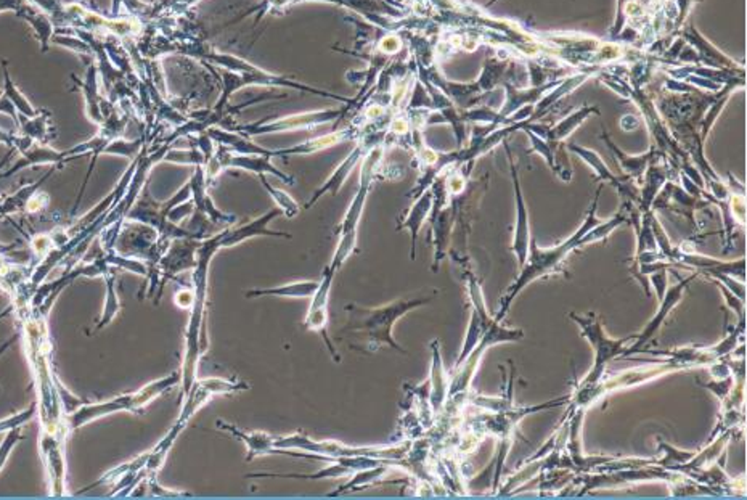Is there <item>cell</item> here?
Listing matches in <instances>:
<instances>
[{"label":"cell","instance_id":"cell-1","mask_svg":"<svg viewBox=\"0 0 747 500\" xmlns=\"http://www.w3.org/2000/svg\"><path fill=\"white\" fill-rule=\"evenodd\" d=\"M222 250V232L214 233L199 243L197 266L193 268V306L190 314L189 327L185 333V357L182 367L183 396L189 393L197 379L199 357L206 349L205 340V317H206L207 280L209 268L217 251ZM207 345V343H206Z\"/></svg>","mask_w":747,"mask_h":500},{"label":"cell","instance_id":"cell-2","mask_svg":"<svg viewBox=\"0 0 747 500\" xmlns=\"http://www.w3.org/2000/svg\"><path fill=\"white\" fill-rule=\"evenodd\" d=\"M600 193H602V187L596 190V195H595V199H593L592 207H590L587 216H585L584 223H582V225L567 240L559 243L556 246H553L550 250L539 248L537 242L533 238L531 240L529 254H527V259H525V266L521 268V274L517 276L513 285L508 288L507 294L502 300L500 309H498L497 316H495L497 322H502V320L507 317L511 302L515 301L516 296L521 293L527 285L533 284V280H537V278L553 276V274H558V272L563 270V262L566 261L567 256L572 251L580 248V238L592 227H595V225L600 223V219L596 217Z\"/></svg>","mask_w":747,"mask_h":500},{"label":"cell","instance_id":"cell-3","mask_svg":"<svg viewBox=\"0 0 747 500\" xmlns=\"http://www.w3.org/2000/svg\"><path fill=\"white\" fill-rule=\"evenodd\" d=\"M431 300L432 296H421V298L401 300V301L391 302L379 308H370V309L357 304L346 306L349 319L343 332L361 335L363 338V346L370 351H378L381 346H391L394 351L405 354L407 351L397 345L393 337L394 324L401 317H404L407 312L416 309L423 304H428Z\"/></svg>","mask_w":747,"mask_h":500},{"label":"cell","instance_id":"cell-4","mask_svg":"<svg viewBox=\"0 0 747 500\" xmlns=\"http://www.w3.org/2000/svg\"><path fill=\"white\" fill-rule=\"evenodd\" d=\"M569 317L580 327L585 340L595 349V363H593L592 371H588V375L580 381V385H577V387H590V385H595L603 379L608 363H612L619 355L626 354L628 343H632L635 340V335L619 338V340L618 338L608 337V333L604 332L603 324L596 317V314L577 316L574 312H571Z\"/></svg>","mask_w":747,"mask_h":500},{"label":"cell","instance_id":"cell-5","mask_svg":"<svg viewBox=\"0 0 747 500\" xmlns=\"http://www.w3.org/2000/svg\"><path fill=\"white\" fill-rule=\"evenodd\" d=\"M379 155H381V150L378 148V150L371 152L367 156V161H365L363 168H362L359 191L354 197L353 203H351V207L347 209V213H346V216L341 221V224L336 227V232H338V237H339V243H338L335 256L331 259V262L328 264L330 268L335 269L336 272L343 268L344 262L353 254L354 251H357V240H359L357 227H359V221H361L362 213H363L365 201H367V197H369L370 185L373 182V168L378 163Z\"/></svg>","mask_w":747,"mask_h":500},{"label":"cell","instance_id":"cell-6","mask_svg":"<svg viewBox=\"0 0 747 500\" xmlns=\"http://www.w3.org/2000/svg\"><path fill=\"white\" fill-rule=\"evenodd\" d=\"M675 371H680L679 365L662 361V363H658V365H646V367L622 371V373L614 375L606 381L600 379L598 383L590 385V387H577L576 395L571 396V409H587L593 402H596L598 399L606 397L618 389L630 388V387H635V385L658 379V377H662L665 373Z\"/></svg>","mask_w":747,"mask_h":500},{"label":"cell","instance_id":"cell-7","mask_svg":"<svg viewBox=\"0 0 747 500\" xmlns=\"http://www.w3.org/2000/svg\"><path fill=\"white\" fill-rule=\"evenodd\" d=\"M249 389L245 381H232V379H222V377H207V379H197L193 381L189 393L185 395V402L182 407L181 417L177 418V425L185 428L189 425L190 418L197 414L201 407L207 404L213 396H222V395H237L241 391Z\"/></svg>","mask_w":747,"mask_h":500},{"label":"cell","instance_id":"cell-8","mask_svg":"<svg viewBox=\"0 0 747 500\" xmlns=\"http://www.w3.org/2000/svg\"><path fill=\"white\" fill-rule=\"evenodd\" d=\"M336 270L327 266L323 270V276L318 285V290L315 294L310 298L309 312L304 319V328L309 332H317L322 335L327 343L328 351L331 354L335 363H341V357L336 351L335 345L331 341V338L328 335V302H330V292H331V284L335 280Z\"/></svg>","mask_w":747,"mask_h":500},{"label":"cell","instance_id":"cell-9","mask_svg":"<svg viewBox=\"0 0 747 500\" xmlns=\"http://www.w3.org/2000/svg\"><path fill=\"white\" fill-rule=\"evenodd\" d=\"M699 276V274H695V276L687 277V278H681L679 284L673 285V286H670L667 288V292L664 294V298H662L661 304H659V309L656 312V316H654L653 319L648 322V325L643 328V332L642 333H638L635 335V340H634V345L627 346V351L626 354H632V353H638L642 348H643L651 338L659 332V328L662 327V324L665 322L667 319V316H669L670 312L675 309V306L679 304L681 300H683V294L688 290V286L693 284V280H695L696 277Z\"/></svg>","mask_w":747,"mask_h":500},{"label":"cell","instance_id":"cell-10","mask_svg":"<svg viewBox=\"0 0 747 500\" xmlns=\"http://www.w3.org/2000/svg\"><path fill=\"white\" fill-rule=\"evenodd\" d=\"M511 174H513V182H515V197H516V227L515 238H513V246L511 251L515 253L516 259H517V266L519 269L525 266V259L529 254V246H531V224H529V211L525 207V197H523V190H521V184H519V177H517V171L515 166L511 164Z\"/></svg>","mask_w":747,"mask_h":500},{"label":"cell","instance_id":"cell-11","mask_svg":"<svg viewBox=\"0 0 747 500\" xmlns=\"http://www.w3.org/2000/svg\"><path fill=\"white\" fill-rule=\"evenodd\" d=\"M206 182L205 169L201 166H197V171L189 182L190 190H191V201L195 205V209L199 215L207 217L211 223H215V224H233V223H237V216L223 213L219 207H215L213 199L207 193Z\"/></svg>","mask_w":747,"mask_h":500},{"label":"cell","instance_id":"cell-12","mask_svg":"<svg viewBox=\"0 0 747 500\" xmlns=\"http://www.w3.org/2000/svg\"><path fill=\"white\" fill-rule=\"evenodd\" d=\"M284 216L282 211L276 207L266 213L264 216L258 217L254 221H251L248 224L241 225L238 229H227L222 232V248H232L240 243L251 240L254 237H284V238H292L290 233L276 232V230H270L267 224L276 219V217Z\"/></svg>","mask_w":747,"mask_h":500},{"label":"cell","instance_id":"cell-13","mask_svg":"<svg viewBox=\"0 0 747 500\" xmlns=\"http://www.w3.org/2000/svg\"><path fill=\"white\" fill-rule=\"evenodd\" d=\"M219 163L222 166V169L227 168H237V169H243V171H249V173L272 174L278 177L280 181L286 182V184H294V177L288 176V174L276 169L274 164L270 163V156L266 155H237L232 153H215Z\"/></svg>","mask_w":747,"mask_h":500},{"label":"cell","instance_id":"cell-14","mask_svg":"<svg viewBox=\"0 0 747 500\" xmlns=\"http://www.w3.org/2000/svg\"><path fill=\"white\" fill-rule=\"evenodd\" d=\"M116 412H129V395L114 397V399L98 402V404H84L76 412L69 415V428H79L86 423L100 418V417L116 414Z\"/></svg>","mask_w":747,"mask_h":500},{"label":"cell","instance_id":"cell-15","mask_svg":"<svg viewBox=\"0 0 747 500\" xmlns=\"http://www.w3.org/2000/svg\"><path fill=\"white\" fill-rule=\"evenodd\" d=\"M215 426H217V428H221L223 432L230 433L233 438L243 441V442L246 444V449H248L246 462H251V460H254V458L262 457V456L274 454V450H276V448H274V441H276V438H274V436H270V434H267V433L241 432L240 428H237L235 425L222 422V420L215 422Z\"/></svg>","mask_w":747,"mask_h":500},{"label":"cell","instance_id":"cell-16","mask_svg":"<svg viewBox=\"0 0 747 500\" xmlns=\"http://www.w3.org/2000/svg\"><path fill=\"white\" fill-rule=\"evenodd\" d=\"M432 205H434V193L432 190H424L418 199L415 201L407 216L402 219V223L397 225V230H404L409 229V232L412 235V253L410 258L415 259V248H416V240H418V233H420L421 227L424 224L426 217L430 216L432 211Z\"/></svg>","mask_w":747,"mask_h":500},{"label":"cell","instance_id":"cell-17","mask_svg":"<svg viewBox=\"0 0 747 500\" xmlns=\"http://www.w3.org/2000/svg\"><path fill=\"white\" fill-rule=\"evenodd\" d=\"M182 381V371H174L171 375L164 377V379H156L145 385L144 388L138 389L137 393L129 395V412L132 414H138L145 409L148 404H152L155 399L164 395L166 391L174 388L175 385H179Z\"/></svg>","mask_w":747,"mask_h":500},{"label":"cell","instance_id":"cell-18","mask_svg":"<svg viewBox=\"0 0 747 500\" xmlns=\"http://www.w3.org/2000/svg\"><path fill=\"white\" fill-rule=\"evenodd\" d=\"M320 282L302 280L292 284L278 285L272 288H254L245 293L248 300L262 298V296H276V298H296V300H310L318 290Z\"/></svg>","mask_w":747,"mask_h":500},{"label":"cell","instance_id":"cell-19","mask_svg":"<svg viewBox=\"0 0 747 500\" xmlns=\"http://www.w3.org/2000/svg\"><path fill=\"white\" fill-rule=\"evenodd\" d=\"M341 112L314 113V114H304V116H292L288 120L272 122V124H259V126H248L246 130L249 134H264V132H276V130L302 129L310 128L320 122H327L333 120Z\"/></svg>","mask_w":747,"mask_h":500},{"label":"cell","instance_id":"cell-20","mask_svg":"<svg viewBox=\"0 0 747 500\" xmlns=\"http://www.w3.org/2000/svg\"><path fill=\"white\" fill-rule=\"evenodd\" d=\"M362 155H363V147L359 145V147L354 150L351 155L347 156V160H344L343 163L339 164V168L336 169L333 176L325 182V185H323V187H320V189L314 193V197H312V199L304 205V207H306V209H310V207H314V205L317 203L318 199H322V197H323L325 193H328V191H330L331 195H336V193L339 191V189L343 187L344 181L347 179V176L351 174V171H353L354 168H355L357 163H359V160H361Z\"/></svg>","mask_w":747,"mask_h":500},{"label":"cell","instance_id":"cell-21","mask_svg":"<svg viewBox=\"0 0 747 500\" xmlns=\"http://www.w3.org/2000/svg\"><path fill=\"white\" fill-rule=\"evenodd\" d=\"M43 456L47 458V466L52 480V491L63 494L65 489V458L61 452L58 441L52 434H45L43 438Z\"/></svg>","mask_w":747,"mask_h":500},{"label":"cell","instance_id":"cell-22","mask_svg":"<svg viewBox=\"0 0 747 500\" xmlns=\"http://www.w3.org/2000/svg\"><path fill=\"white\" fill-rule=\"evenodd\" d=\"M431 381H432V389H431V406L434 412H439L444 402L446 397L448 396V385H447L446 371H444V365L440 361V353H439V341L432 343V369H431Z\"/></svg>","mask_w":747,"mask_h":500},{"label":"cell","instance_id":"cell-23","mask_svg":"<svg viewBox=\"0 0 747 500\" xmlns=\"http://www.w3.org/2000/svg\"><path fill=\"white\" fill-rule=\"evenodd\" d=\"M632 203H624L622 207L619 209L618 215L608 219L606 223H598V224L592 227L588 232L585 233L584 237L580 238V248L582 246H588L592 243L602 242L604 238H608L611 233L614 232L618 227L628 223V207Z\"/></svg>","mask_w":747,"mask_h":500},{"label":"cell","instance_id":"cell-24","mask_svg":"<svg viewBox=\"0 0 747 500\" xmlns=\"http://www.w3.org/2000/svg\"><path fill=\"white\" fill-rule=\"evenodd\" d=\"M347 136H349L347 130L346 132H336V134H330V136H325V137L310 140V142L301 144L298 147L276 150V152H274V155H309V153H315V152H320V150H325V148L333 147V145L341 144L344 138H347Z\"/></svg>","mask_w":747,"mask_h":500},{"label":"cell","instance_id":"cell-25","mask_svg":"<svg viewBox=\"0 0 747 500\" xmlns=\"http://www.w3.org/2000/svg\"><path fill=\"white\" fill-rule=\"evenodd\" d=\"M387 473H389L387 462L381 464V465L359 470V472H355L353 474V480L349 483L344 484L343 488H339V491L336 492V494L347 491H359V489H363V488H369L371 484L378 483L381 480H385Z\"/></svg>","mask_w":747,"mask_h":500},{"label":"cell","instance_id":"cell-26","mask_svg":"<svg viewBox=\"0 0 747 500\" xmlns=\"http://www.w3.org/2000/svg\"><path fill=\"white\" fill-rule=\"evenodd\" d=\"M331 464L333 465L325 466L323 470L312 474L256 473L249 474V476L251 478H272V476H276V478H300V480H327V478H347V476H353L355 473V470H353L351 466L343 465V464H339L336 460H333Z\"/></svg>","mask_w":747,"mask_h":500},{"label":"cell","instance_id":"cell-27","mask_svg":"<svg viewBox=\"0 0 747 500\" xmlns=\"http://www.w3.org/2000/svg\"><path fill=\"white\" fill-rule=\"evenodd\" d=\"M49 176L51 174H47V176H43V181L37 182L35 185H27L25 189L19 190L18 193H15L13 197H10V199H5L4 203H0V215H10V213H18V211H21L23 207H27V203H29V199H33L35 195V191L39 190V187L43 185V181H47L49 179Z\"/></svg>","mask_w":747,"mask_h":500},{"label":"cell","instance_id":"cell-28","mask_svg":"<svg viewBox=\"0 0 747 500\" xmlns=\"http://www.w3.org/2000/svg\"><path fill=\"white\" fill-rule=\"evenodd\" d=\"M261 177V182H262V185L266 187L267 191H268V195L272 197V199L276 201V207L278 209L282 211V215L284 216L288 217V219H292V217L298 216L300 215V205L294 201V199L284 191V190L276 189L274 185H270L266 179V174H261L259 176Z\"/></svg>","mask_w":747,"mask_h":500},{"label":"cell","instance_id":"cell-29","mask_svg":"<svg viewBox=\"0 0 747 500\" xmlns=\"http://www.w3.org/2000/svg\"><path fill=\"white\" fill-rule=\"evenodd\" d=\"M104 277L105 280H106V302H105L104 316H102V319L98 322L97 330L106 327L118 316L121 308L120 298H118V293L114 290V280L116 278H114L112 272H106Z\"/></svg>","mask_w":747,"mask_h":500},{"label":"cell","instance_id":"cell-30","mask_svg":"<svg viewBox=\"0 0 747 500\" xmlns=\"http://www.w3.org/2000/svg\"><path fill=\"white\" fill-rule=\"evenodd\" d=\"M35 407H37V404L33 402L27 410L13 415V417H9L5 420H2L0 422V432H10V430H15V428H21V425H25V423L29 422L35 417Z\"/></svg>","mask_w":747,"mask_h":500},{"label":"cell","instance_id":"cell-31","mask_svg":"<svg viewBox=\"0 0 747 500\" xmlns=\"http://www.w3.org/2000/svg\"><path fill=\"white\" fill-rule=\"evenodd\" d=\"M19 430H21V428L10 430L9 434L5 436V440H4L2 446H0V470L4 468L5 462L9 460L12 449L15 448L18 442H19V440H21V432H19Z\"/></svg>","mask_w":747,"mask_h":500},{"label":"cell","instance_id":"cell-32","mask_svg":"<svg viewBox=\"0 0 747 500\" xmlns=\"http://www.w3.org/2000/svg\"><path fill=\"white\" fill-rule=\"evenodd\" d=\"M648 280L653 284L654 290H656V294H658V300L661 301L662 298H664V294L667 292V288H669V278H667V268L658 269V270H654L651 272L650 276H648Z\"/></svg>","mask_w":747,"mask_h":500},{"label":"cell","instance_id":"cell-33","mask_svg":"<svg viewBox=\"0 0 747 500\" xmlns=\"http://www.w3.org/2000/svg\"><path fill=\"white\" fill-rule=\"evenodd\" d=\"M193 300H195V296H193V288H181L177 293L174 294V301L177 304V308H181V309H185V311H190L191 309V306H193Z\"/></svg>","mask_w":747,"mask_h":500}]
</instances>
